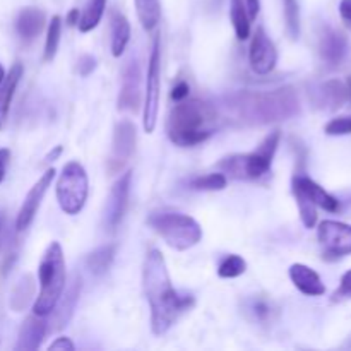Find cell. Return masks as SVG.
<instances>
[{
    "label": "cell",
    "instance_id": "27",
    "mask_svg": "<svg viewBox=\"0 0 351 351\" xmlns=\"http://www.w3.org/2000/svg\"><path fill=\"white\" fill-rule=\"evenodd\" d=\"M230 19L233 23L237 38L240 41L247 40L250 36V16L247 10L245 0H232L230 2Z\"/></svg>",
    "mask_w": 351,
    "mask_h": 351
},
{
    "label": "cell",
    "instance_id": "18",
    "mask_svg": "<svg viewBox=\"0 0 351 351\" xmlns=\"http://www.w3.org/2000/svg\"><path fill=\"white\" fill-rule=\"evenodd\" d=\"M243 314L250 322L259 326H271L276 322L280 307L276 302L266 295H252L243 302Z\"/></svg>",
    "mask_w": 351,
    "mask_h": 351
},
{
    "label": "cell",
    "instance_id": "1",
    "mask_svg": "<svg viewBox=\"0 0 351 351\" xmlns=\"http://www.w3.org/2000/svg\"><path fill=\"white\" fill-rule=\"evenodd\" d=\"M143 288L151 308V329L156 336H163L177 322L182 312L194 305L191 295H180L173 288L163 254L158 249H151L146 254Z\"/></svg>",
    "mask_w": 351,
    "mask_h": 351
},
{
    "label": "cell",
    "instance_id": "22",
    "mask_svg": "<svg viewBox=\"0 0 351 351\" xmlns=\"http://www.w3.org/2000/svg\"><path fill=\"white\" fill-rule=\"evenodd\" d=\"M47 17L38 7H26L16 17V31L24 41H31L45 29Z\"/></svg>",
    "mask_w": 351,
    "mask_h": 351
},
{
    "label": "cell",
    "instance_id": "45",
    "mask_svg": "<svg viewBox=\"0 0 351 351\" xmlns=\"http://www.w3.org/2000/svg\"><path fill=\"white\" fill-rule=\"evenodd\" d=\"M3 77H5V71H3V67H2V65H0V84H2Z\"/></svg>",
    "mask_w": 351,
    "mask_h": 351
},
{
    "label": "cell",
    "instance_id": "23",
    "mask_svg": "<svg viewBox=\"0 0 351 351\" xmlns=\"http://www.w3.org/2000/svg\"><path fill=\"white\" fill-rule=\"evenodd\" d=\"M21 77H23V65H21L19 62H16V64L10 67V71L5 74L2 84H0V130L5 125L7 115H9L10 110V103H12L14 95H16V89Z\"/></svg>",
    "mask_w": 351,
    "mask_h": 351
},
{
    "label": "cell",
    "instance_id": "29",
    "mask_svg": "<svg viewBox=\"0 0 351 351\" xmlns=\"http://www.w3.org/2000/svg\"><path fill=\"white\" fill-rule=\"evenodd\" d=\"M141 24L146 31H153L160 23L161 5L160 0H134Z\"/></svg>",
    "mask_w": 351,
    "mask_h": 351
},
{
    "label": "cell",
    "instance_id": "8",
    "mask_svg": "<svg viewBox=\"0 0 351 351\" xmlns=\"http://www.w3.org/2000/svg\"><path fill=\"white\" fill-rule=\"evenodd\" d=\"M161 101V50L160 38H154L153 50H151L149 64H147L146 95H144V120L143 125L147 134H153L156 129L158 115H160Z\"/></svg>",
    "mask_w": 351,
    "mask_h": 351
},
{
    "label": "cell",
    "instance_id": "19",
    "mask_svg": "<svg viewBox=\"0 0 351 351\" xmlns=\"http://www.w3.org/2000/svg\"><path fill=\"white\" fill-rule=\"evenodd\" d=\"M290 280L295 288L307 297H322L326 293V287L321 276L305 264L298 263L290 267Z\"/></svg>",
    "mask_w": 351,
    "mask_h": 351
},
{
    "label": "cell",
    "instance_id": "20",
    "mask_svg": "<svg viewBox=\"0 0 351 351\" xmlns=\"http://www.w3.org/2000/svg\"><path fill=\"white\" fill-rule=\"evenodd\" d=\"M45 335H47V324L40 319V315H29L24 319L23 326L17 336L16 351H34L41 346Z\"/></svg>",
    "mask_w": 351,
    "mask_h": 351
},
{
    "label": "cell",
    "instance_id": "14",
    "mask_svg": "<svg viewBox=\"0 0 351 351\" xmlns=\"http://www.w3.org/2000/svg\"><path fill=\"white\" fill-rule=\"evenodd\" d=\"M141 67L136 60L127 62L122 71V86H120L119 95V110H127V112H137L143 99V91H141Z\"/></svg>",
    "mask_w": 351,
    "mask_h": 351
},
{
    "label": "cell",
    "instance_id": "16",
    "mask_svg": "<svg viewBox=\"0 0 351 351\" xmlns=\"http://www.w3.org/2000/svg\"><path fill=\"white\" fill-rule=\"evenodd\" d=\"M293 192L305 195L311 202H314L315 208H322L324 211L336 213L339 209L338 199L332 197L329 192H326L317 182H314L312 178L305 177V175H297L293 178V185H291Z\"/></svg>",
    "mask_w": 351,
    "mask_h": 351
},
{
    "label": "cell",
    "instance_id": "31",
    "mask_svg": "<svg viewBox=\"0 0 351 351\" xmlns=\"http://www.w3.org/2000/svg\"><path fill=\"white\" fill-rule=\"evenodd\" d=\"M283 14L287 31L291 40L300 36V5L297 0H283Z\"/></svg>",
    "mask_w": 351,
    "mask_h": 351
},
{
    "label": "cell",
    "instance_id": "47",
    "mask_svg": "<svg viewBox=\"0 0 351 351\" xmlns=\"http://www.w3.org/2000/svg\"><path fill=\"white\" fill-rule=\"evenodd\" d=\"M348 346H351V338H350V345Z\"/></svg>",
    "mask_w": 351,
    "mask_h": 351
},
{
    "label": "cell",
    "instance_id": "7",
    "mask_svg": "<svg viewBox=\"0 0 351 351\" xmlns=\"http://www.w3.org/2000/svg\"><path fill=\"white\" fill-rule=\"evenodd\" d=\"M89 180L84 167L77 161H69L57 180V201L65 215L75 216L88 201Z\"/></svg>",
    "mask_w": 351,
    "mask_h": 351
},
{
    "label": "cell",
    "instance_id": "37",
    "mask_svg": "<svg viewBox=\"0 0 351 351\" xmlns=\"http://www.w3.org/2000/svg\"><path fill=\"white\" fill-rule=\"evenodd\" d=\"M96 69V58L91 57V55H82L77 60V72L79 75L86 77V75L91 74Z\"/></svg>",
    "mask_w": 351,
    "mask_h": 351
},
{
    "label": "cell",
    "instance_id": "17",
    "mask_svg": "<svg viewBox=\"0 0 351 351\" xmlns=\"http://www.w3.org/2000/svg\"><path fill=\"white\" fill-rule=\"evenodd\" d=\"M348 51V40L343 33L324 27L319 34V53L321 58L329 65H339L346 57Z\"/></svg>",
    "mask_w": 351,
    "mask_h": 351
},
{
    "label": "cell",
    "instance_id": "21",
    "mask_svg": "<svg viewBox=\"0 0 351 351\" xmlns=\"http://www.w3.org/2000/svg\"><path fill=\"white\" fill-rule=\"evenodd\" d=\"M79 295H81V278L75 276L74 281L71 283V287H69L67 293H62L60 300H58V304L55 305L53 308V328L55 331H58V329H64L65 326L69 324V321H71V317L74 315V311H75V305H77L79 302Z\"/></svg>",
    "mask_w": 351,
    "mask_h": 351
},
{
    "label": "cell",
    "instance_id": "26",
    "mask_svg": "<svg viewBox=\"0 0 351 351\" xmlns=\"http://www.w3.org/2000/svg\"><path fill=\"white\" fill-rule=\"evenodd\" d=\"M34 297V280L31 274H24L10 293L9 305L14 312H23Z\"/></svg>",
    "mask_w": 351,
    "mask_h": 351
},
{
    "label": "cell",
    "instance_id": "9",
    "mask_svg": "<svg viewBox=\"0 0 351 351\" xmlns=\"http://www.w3.org/2000/svg\"><path fill=\"white\" fill-rule=\"evenodd\" d=\"M317 239L326 259H341L351 254V225L326 219L319 225Z\"/></svg>",
    "mask_w": 351,
    "mask_h": 351
},
{
    "label": "cell",
    "instance_id": "13",
    "mask_svg": "<svg viewBox=\"0 0 351 351\" xmlns=\"http://www.w3.org/2000/svg\"><path fill=\"white\" fill-rule=\"evenodd\" d=\"M55 173H57V171H55V168H48V170L41 175L40 180H38L36 184L31 187V191L27 192L26 199H24L19 213H17V218H16L17 232H24V230H26L27 226L33 223L34 216H36L38 209H40V206H41V201H43L45 194H47V191L50 189L51 182H53Z\"/></svg>",
    "mask_w": 351,
    "mask_h": 351
},
{
    "label": "cell",
    "instance_id": "32",
    "mask_svg": "<svg viewBox=\"0 0 351 351\" xmlns=\"http://www.w3.org/2000/svg\"><path fill=\"white\" fill-rule=\"evenodd\" d=\"M247 271V263L243 257L237 256V254H230L225 259L219 263L218 266V276L225 278V280H232V278L242 276Z\"/></svg>",
    "mask_w": 351,
    "mask_h": 351
},
{
    "label": "cell",
    "instance_id": "6",
    "mask_svg": "<svg viewBox=\"0 0 351 351\" xmlns=\"http://www.w3.org/2000/svg\"><path fill=\"white\" fill-rule=\"evenodd\" d=\"M147 225L175 250L192 249L202 239V228L192 216L170 209H158L147 216Z\"/></svg>",
    "mask_w": 351,
    "mask_h": 351
},
{
    "label": "cell",
    "instance_id": "44",
    "mask_svg": "<svg viewBox=\"0 0 351 351\" xmlns=\"http://www.w3.org/2000/svg\"><path fill=\"white\" fill-rule=\"evenodd\" d=\"M60 154H62V146H57L53 151H51L50 154H48L47 158H45V161H53L55 158H58V156H60Z\"/></svg>",
    "mask_w": 351,
    "mask_h": 351
},
{
    "label": "cell",
    "instance_id": "43",
    "mask_svg": "<svg viewBox=\"0 0 351 351\" xmlns=\"http://www.w3.org/2000/svg\"><path fill=\"white\" fill-rule=\"evenodd\" d=\"M79 23V10L77 9H72L67 16V24L69 26H75Z\"/></svg>",
    "mask_w": 351,
    "mask_h": 351
},
{
    "label": "cell",
    "instance_id": "24",
    "mask_svg": "<svg viewBox=\"0 0 351 351\" xmlns=\"http://www.w3.org/2000/svg\"><path fill=\"white\" fill-rule=\"evenodd\" d=\"M110 29H112V55L120 57L130 40V24L123 14L113 12L110 19Z\"/></svg>",
    "mask_w": 351,
    "mask_h": 351
},
{
    "label": "cell",
    "instance_id": "10",
    "mask_svg": "<svg viewBox=\"0 0 351 351\" xmlns=\"http://www.w3.org/2000/svg\"><path fill=\"white\" fill-rule=\"evenodd\" d=\"M136 125L130 120H120L115 123L112 139V149L108 156V171L110 173H119L123 170L127 161L132 158L136 151Z\"/></svg>",
    "mask_w": 351,
    "mask_h": 351
},
{
    "label": "cell",
    "instance_id": "25",
    "mask_svg": "<svg viewBox=\"0 0 351 351\" xmlns=\"http://www.w3.org/2000/svg\"><path fill=\"white\" fill-rule=\"evenodd\" d=\"M115 254V243H106V245L98 247V249L93 250V252L86 257V267H88L89 273L95 274V276H103L113 264Z\"/></svg>",
    "mask_w": 351,
    "mask_h": 351
},
{
    "label": "cell",
    "instance_id": "28",
    "mask_svg": "<svg viewBox=\"0 0 351 351\" xmlns=\"http://www.w3.org/2000/svg\"><path fill=\"white\" fill-rule=\"evenodd\" d=\"M105 7L106 0H88L84 10H82V14L79 16V31H81V33H89V31L95 29L99 24V21H101Z\"/></svg>",
    "mask_w": 351,
    "mask_h": 351
},
{
    "label": "cell",
    "instance_id": "12",
    "mask_svg": "<svg viewBox=\"0 0 351 351\" xmlns=\"http://www.w3.org/2000/svg\"><path fill=\"white\" fill-rule=\"evenodd\" d=\"M278 62V51L273 40L267 36L264 27H257L249 48V64L256 74L266 75L273 72Z\"/></svg>",
    "mask_w": 351,
    "mask_h": 351
},
{
    "label": "cell",
    "instance_id": "40",
    "mask_svg": "<svg viewBox=\"0 0 351 351\" xmlns=\"http://www.w3.org/2000/svg\"><path fill=\"white\" fill-rule=\"evenodd\" d=\"M9 161H10V151L7 147H0V184L3 182L5 178V171L7 167H9Z\"/></svg>",
    "mask_w": 351,
    "mask_h": 351
},
{
    "label": "cell",
    "instance_id": "30",
    "mask_svg": "<svg viewBox=\"0 0 351 351\" xmlns=\"http://www.w3.org/2000/svg\"><path fill=\"white\" fill-rule=\"evenodd\" d=\"M60 34H62V19L60 16L51 17L50 24H48L47 31V40H45V50H43V60L51 62L57 55L58 43H60Z\"/></svg>",
    "mask_w": 351,
    "mask_h": 351
},
{
    "label": "cell",
    "instance_id": "15",
    "mask_svg": "<svg viewBox=\"0 0 351 351\" xmlns=\"http://www.w3.org/2000/svg\"><path fill=\"white\" fill-rule=\"evenodd\" d=\"M311 99L314 106L328 112L339 110L350 99L346 82L331 79V81L321 82L311 91Z\"/></svg>",
    "mask_w": 351,
    "mask_h": 351
},
{
    "label": "cell",
    "instance_id": "34",
    "mask_svg": "<svg viewBox=\"0 0 351 351\" xmlns=\"http://www.w3.org/2000/svg\"><path fill=\"white\" fill-rule=\"evenodd\" d=\"M293 194L295 199H297L302 223L305 225V228H314L315 223H317V209H315V204L308 201L305 195L298 194V192H293Z\"/></svg>",
    "mask_w": 351,
    "mask_h": 351
},
{
    "label": "cell",
    "instance_id": "42",
    "mask_svg": "<svg viewBox=\"0 0 351 351\" xmlns=\"http://www.w3.org/2000/svg\"><path fill=\"white\" fill-rule=\"evenodd\" d=\"M245 5H247V10H249L250 19L257 17V14H259V10H261L259 0H245Z\"/></svg>",
    "mask_w": 351,
    "mask_h": 351
},
{
    "label": "cell",
    "instance_id": "41",
    "mask_svg": "<svg viewBox=\"0 0 351 351\" xmlns=\"http://www.w3.org/2000/svg\"><path fill=\"white\" fill-rule=\"evenodd\" d=\"M48 350H62V351H74V343L71 341L69 338H57L53 343H51L50 346H48Z\"/></svg>",
    "mask_w": 351,
    "mask_h": 351
},
{
    "label": "cell",
    "instance_id": "2",
    "mask_svg": "<svg viewBox=\"0 0 351 351\" xmlns=\"http://www.w3.org/2000/svg\"><path fill=\"white\" fill-rule=\"evenodd\" d=\"M225 112L245 125H267L300 115V99L291 86L273 91H240L223 101Z\"/></svg>",
    "mask_w": 351,
    "mask_h": 351
},
{
    "label": "cell",
    "instance_id": "11",
    "mask_svg": "<svg viewBox=\"0 0 351 351\" xmlns=\"http://www.w3.org/2000/svg\"><path fill=\"white\" fill-rule=\"evenodd\" d=\"M130 182H132V171H125L123 175H120V178L113 184L112 191H110L108 199H106L103 225L110 233L117 232L123 216H125L127 208H129Z\"/></svg>",
    "mask_w": 351,
    "mask_h": 351
},
{
    "label": "cell",
    "instance_id": "5",
    "mask_svg": "<svg viewBox=\"0 0 351 351\" xmlns=\"http://www.w3.org/2000/svg\"><path fill=\"white\" fill-rule=\"evenodd\" d=\"M280 139L281 132L274 130L269 136H266V139L259 144L256 151L223 158L218 163V168L235 180H257V178L269 173L274 154L280 146Z\"/></svg>",
    "mask_w": 351,
    "mask_h": 351
},
{
    "label": "cell",
    "instance_id": "46",
    "mask_svg": "<svg viewBox=\"0 0 351 351\" xmlns=\"http://www.w3.org/2000/svg\"><path fill=\"white\" fill-rule=\"evenodd\" d=\"M346 88H348V96H350V99H351V75L348 77V81H346Z\"/></svg>",
    "mask_w": 351,
    "mask_h": 351
},
{
    "label": "cell",
    "instance_id": "35",
    "mask_svg": "<svg viewBox=\"0 0 351 351\" xmlns=\"http://www.w3.org/2000/svg\"><path fill=\"white\" fill-rule=\"evenodd\" d=\"M324 132L328 136H348L351 134V115L332 119L331 122L326 123Z\"/></svg>",
    "mask_w": 351,
    "mask_h": 351
},
{
    "label": "cell",
    "instance_id": "33",
    "mask_svg": "<svg viewBox=\"0 0 351 351\" xmlns=\"http://www.w3.org/2000/svg\"><path fill=\"white\" fill-rule=\"evenodd\" d=\"M228 180L223 173H209L204 177H195L194 180H191V189L194 191H204V192H216L223 191L226 187Z\"/></svg>",
    "mask_w": 351,
    "mask_h": 351
},
{
    "label": "cell",
    "instance_id": "39",
    "mask_svg": "<svg viewBox=\"0 0 351 351\" xmlns=\"http://www.w3.org/2000/svg\"><path fill=\"white\" fill-rule=\"evenodd\" d=\"M339 16H341L345 26L351 29V0H341V3H339Z\"/></svg>",
    "mask_w": 351,
    "mask_h": 351
},
{
    "label": "cell",
    "instance_id": "38",
    "mask_svg": "<svg viewBox=\"0 0 351 351\" xmlns=\"http://www.w3.org/2000/svg\"><path fill=\"white\" fill-rule=\"evenodd\" d=\"M189 95H191V88H189V84L185 81H178L175 84V88L171 89V98L175 101H182V99L189 98Z\"/></svg>",
    "mask_w": 351,
    "mask_h": 351
},
{
    "label": "cell",
    "instance_id": "36",
    "mask_svg": "<svg viewBox=\"0 0 351 351\" xmlns=\"http://www.w3.org/2000/svg\"><path fill=\"white\" fill-rule=\"evenodd\" d=\"M350 298H351V269L346 271V273L343 274L341 281H339L338 290L332 293L331 300L335 302V304H338V302L350 300Z\"/></svg>",
    "mask_w": 351,
    "mask_h": 351
},
{
    "label": "cell",
    "instance_id": "3",
    "mask_svg": "<svg viewBox=\"0 0 351 351\" xmlns=\"http://www.w3.org/2000/svg\"><path fill=\"white\" fill-rule=\"evenodd\" d=\"M218 125V112L211 103L197 98L177 101L167 120L168 139L180 147L206 143Z\"/></svg>",
    "mask_w": 351,
    "mask_h": 351
},
{
    "label": "cell",
    "instance_id": "4",
    "mask_svg": "<svg viewBox=\"0 0 351 351\" xmlns=\"http://www.w3.org/2000/svg\"><path fill=\"white\" fill-rule=\"evenodd\" d=\"M38 278H40V293L34 300V315H50L55 305L60 300L65 290V259L60 243L51 242L47 247L38 266Z\"/></svg>",
    "mask_w": 351,
    "mask_h": 351
}]
</instances>
